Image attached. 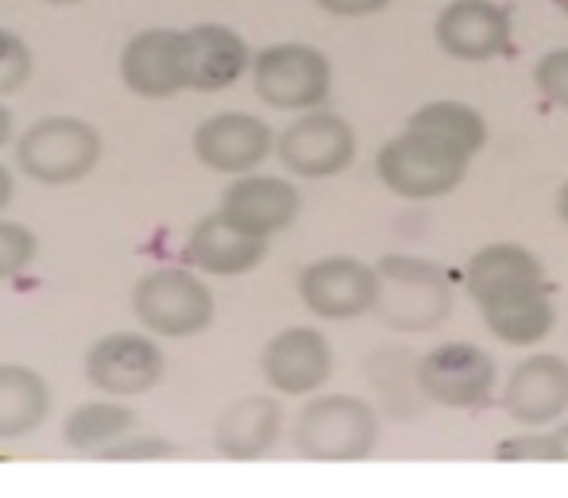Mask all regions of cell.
Here are the masks:
<instances>
[{
	"label": "cell",
	"instance_id": "cell-1",
	"mask_svg": "<svg viewBox=\"0 0 568 498\" xmlns=\"http://www.w3.org/2000/svg\"><path fill=\"white\" fill-rule=\"evenodd\" d=\"M383 425L372 402L352 395L310 398L294 417V448L302 460L356 464L379 448Z\"/></svg>",
	"mask_w": 568,
	"mask_h": 498
},
{
	"label": "cell",
	"instance_id": "cell-2",
	"mask_svg": "<svg viewBox=\"0 0 568 498\" xmlns=\"http://www.w3.org/2000/svg\"><path fill=\"white\" fill-rule=\"evenodd\" d=\"M379 321L395 333H434L453 313V283L445 267L418 255H387L379 260Z\"/></svg>",
	"mask_w": 568,
	"mask_h": 498
},
{
	"label": "cell",
	"instance_id": "cell-3",
	"mask_svg": "<svg viewBox=\"0 0 568 498\" xmlns=\"http://www.w3.org/2000/svg\"><path fill=\"white\" fill-rule=\"evenodd\" d=\"M101 132L82 116H43L16 140V166L39 186H74L101 163Z\"/></svg>",
	"mask_w": 568,
	"mask_h": 498
},
{
	"label": "cell",
	"instance_id": "cell-4",
	"mask_svg": "<svg viewBox=\"0 0 568 498\" xmlns=\"http://www.w3.org/2000/svg\"><path fill=\"white\" fill-rule=\"evenodd\" d=\"M471 159L449 143L434 140L426 132L406 128L403 135L387 140L375 155V174L390 194L406 201H434L445 197L468 179Z\"/></svg>",
	"mask_w": 568,
	"mask_h": 498
},
{
	"label": "cell",
	"instance_id": "cell-5",
	"mask_svg": "<svg viewBox=\"0 0 568 498\" xmlns=\"http://www.w3.org/2000/svg\"><path fill=\"white\" fill-rule=\"evenodd\" d=\"M132 313L151 336H171V341H190L205 333L217 317L213 291L197 275L179 267L151 271L135 283Z\"/></svg>",
	"mask_w": 568,
	"mask_h": 498
},
{
	"label": "cell",
	"instance_id": "cell-6",
	"mask_svg": "<svg viewBox=\"0 0 568 498\" xmlns=\"http://www.w3.org/2000/svg\"><path fill=\"white\" fill-rule=\"evenodd\" d=\"M255 98L278 112H310L333 90L325 51L310 43H271L252 59Z\"/></svg>",
	"mask_w": 568,
	"mask_h": 498
},
{
	"label": "cell",
	"instance_id": "cell-7",
	"mask_svg": "<svg viewBox=\"0 0 568 498\" xmlns=\"http://www.w3.org/2000/svg\"><path fill=\"white\" fill-rule=\"evenodd\" d=\"M495 359L476 344H437L418 359V390L445 409H484L495 402Z\"/></svg>",
	"mask_w": 568,
	"mask_h": 498
},
{
	"label": "cell",
	"instance_id": "cell-8",
	"mask_svg": "<svg viewBox=\"0 0 568 498\" xmlns=\"http://www.w3.org/2000/svg\"><path fill=\"white\" fill-rule=\"evenodd\" d=\"M275 155L294 179H333L356 159V132L337 112L310 109L275 140Z\"/></svg>",
	"mask_w": 568,
	"mask_h": 498
},
{
	"label": "cell",
	"instance_id": "cell-9",
	"mask_svg": "<svg viewBox=\"0 0 568 498\" xmlns=\"http://www.w3.org/2000/svg\"><path fill=\"white\" fill-rule=\"evenodd\" d=\"M298 298L314 317L352 321L379 305V271L352 255H325L302 267Z\"/></svg>",
	"mask_w": 568,
	"mask_h": 498
},
{
	"label": "cell",
	"instance_id": "cell-10",
	"mask_svg": "<svg viewBox=\"0 0 568 498\" xmlns=\"http://www.w3.org/2000/svg\"><path fill=\"white\" fill-rule=\"evenodd\" d=\"M166 356L143 333H109L98 336L85 352V379L109 398L148 395L163 383Z\"/></svg>",
	"mask_w": 568,
	"mask_h": 498
},
{
	"label": "cell",
	"instance_id": "cell-11",
	"mask_svg": "<svg viewBox=\"0 0 568 498\" xmlns=\"http://www.w3.org/2000/svg\"><path fill=\"white\" fill-rule=\"evenodd\" d=\"M278 135L267 128V120L252 112H217L202 120L194 132V159L213 174H252L260 163H267Z\"/></svg>",
	"mask_w": 568,
	"mask_h": 498
},
{
	"label": "cell",
	"instance_id": "cell-12",
	"mask_svg": "<svg viewBox=\"0 0 568 498\" xmlns=\"http://www.w3.org/2000/svg\"><path fill=\"white\" fill-rule=\"evenodd\" d=\"M260 372L275 395L306 398L322 390L333 375V348L317 328L294 325L271 336L260 356Z\"/></svg>",
	"mask_w": 568,
	"mask_h": 498
},
{
	"label": "cell",
	"instance_id": "cell-13",
	"mask_svg": "<svg viewBox=\"0 0 568 498\" xmlns=\"http://www.w3.org/2000/svg\"><path fill=\"white\" fill-rule=\"evenodd\" d=\"M499 406L507 409L510 421L526 425V429L561 421L568 409V359L549 356V352L526 356L523 364L510 367Z\"/></svg>",
	"mask_w": 568,
	"mask_h": 498
},
{
	"label": "cell",
	"instance_id": "cell-14",
	"mask_svg": "<svg viewBox=\"0 0 568 498\" xmlns=\"http://www.w3.org/2000/svg\"><path fill=\"white\" fill-rule=\"evenodd\" d=\"M434 39L456 62H491L510 51V12L495 0H453L437 16Z\"/></svg>",
	"mask_w": 568,
	"mask_h": 498
},
{
	"label": "cell",
	"instance_id": "cell-15",
	"mask_svg": "<svg viewBox=\"0 0 568 498\" xmlns=\"http://www.w3.org/2000/svg\"><path fill=\"white\" fill-rule=\"evenodd\" d=\"M252 47L225 23H197L182 31V78L194 93H221L252 70Z\"/></svg>",
	"mask_w": 568,
	"mask_h": 498
},
{
	"label": "cell",
	"instance_id": "cell-16",
	"mask_svg": "<svg viewBox=\"0 0 568 498\" xmlns=\"http://www.w3.org/2000/svg\"><path fill=\"white\" fill-rule=\"evenodd\" d=\"M120 82L143 101H166L186 90L182 78V31L148 28L120 51Z\"/></svg>",
	"mask_w": 568,
	"mask_h": 498
},
{
	"label": "cell",
	"instance_id": "cell-17",
	"mask_svg": "<svg viewBox=\"0 0 568 498\" xmlns=\"http://www.w3.org/2000/svg\"><path fill=\"white\" fill-rule=\"evenodd\" d=\"M221 213L236 228L271 240L298 221L302 194L294 190V182L271 179V174H240V182H232L221 197Z\"/></svg>",
	"mask_w": 568,
	"mask_h": 498
},
{
	"label": "cell",
	"instance_id": "cell-18",
	"mask_svg": "<svg viewBox=\"0 0 568 498\" xmlns=\"http://www.w3.org/2000/svg\"><path fill=\"white\" fill-rule=\"evenodd\" d=\"M267 260V240L236 228L225 213H210L194 224L186 240V263L202 275L240 278Z\"/></svg>",
	"mask_w": 568,
	"mask_h": 498
},
{
	"label": "cell",
	"instance_id": "cell-19",
	"mask_svg": "<svg viewBox=\"0 0 568 498\" xmlns=\"http://www.w3.org/2000/svg\"><path fill=\"white\" fill-rule=\"evenodd\" d=\"M464 286H468L471 302L487 305L510 298V294L534 291V286H546V267L523 244H487L468 260Z\"/></svg>",
	"mask_w": 568,
	"mask_h": 498
},
{
	"label": "cell",
	"instance_id": "cell-20",
	"mask_svg": "<svg viewBox=\"0 0 568 498\" xmlns=\"http://www.w3.org/2000/svg\"><path fill=\"white\" fill-rule=\"evenodd\" d=\"M283 437V406L278 398L247 395L232 402L213 425V448L225 460H260Z\"/></svg>",
	"mask_w": 568,
	"mask_h": 498
},
{
	"label": "cell",
	"instance_id": "cell-21",
	"mask_svg": "<svg viewBox=\"0 0 568 498\" xmlns=\"http://www.w3.org/2000/svg\"><path fill=\"white\" fill-rule=\"evenodd\" d=\"M479 317H484L487 333L499 336L503 344L534 348V344H541L549 333H554L557 305L549 298V286H534V291L479 305Z\"/></svg>",
	"mask_w": 568,
	"mask_h": 498
},
{
	"label": "cell",
	"instance_id": "cell-22",
	"mask_svg": "<svg viewBox=\"0 0 568 498\" xmlns=\"http://www.w3.org/2000/svg\"><path fill=\"white\" fill-rule=\"evenodd\" d=\"M51 387L36 367L0 364V440H23L47 421Z\"/></svg>",
	"mask_w": 568,
	"mask_h": 498
},
{
	"label": "cell",
	"instance_id": "cell-23",
	"mask_svg": "<svg viewBox=\"0 0 568 498\" xmlns=\"http://www.w3.org/2000/svg\"><path fill=\"white\" fill-rule=\"evenodd\" d=\"M135 429V414L124 402H85L62 425V437L74 453H109L113 445H120L124 437H132Z\"/></svg>",
	"mask_w": 568,
	"mask_h": 498
},
{
	"label": "cell",
	"instance_id": "cell-24",
	"mask_svg": "<svg viewBox=\"0 0 568 498\" xmlns=\"http://www.w3.org/2000/svg\"><path fill=\"white\" fill-rule=\"evenodd\" d=\"M406 128L414 132H426L434 140L449 143V148L464 151L468 159H476L487 143V120L479 116L471 104L464 101H429L406 120Z\"/></svg>",
	"mask_w": 568,
	"mask_h": 498
},
{
	"label": "cell",
	"instance_id": "cell-25",
	"mask_svg": "<svg viewBox=\"0 0 568 498\" xmlns=\"http://www.w3.org/2000/svg\"><path fill=\"white\" fill-rule=\"evenodd\" d=\"M39 236L20 221H0V283L20 278L36 263Z\"/></svg>",
	"mask_w": 568,
	"mask_h": 498
},
{
	"label": "cell",
	"instance_id": "cell-26",
	"mask_svg": "<svg viewBox=\"0 0 568 498\" xmlns=\"http://www.w3.org/2000/svg\"><path fill=\"white\" fill-rule=\"evenodd\" d=\"M36 74V54L16 31L0 28V98H12Z\"/></svg>",
	"mask_w": 568,
	"mask_h": 498
},
{
	"label": "cell",
	"instance_id": "cell-27",
	"mask_svg": "<svg viewBox=\"0 0 568 498\" xmlns=\"http://www.w3.org/2000/svg\"><path fill=\"white\" fill-rule=\"evenodd\" d=\"M534 85L549 104L557 109H568V47L561 51H549L546 59L534 67Z\"/></svg>",
	"mask_w": 568,
	"mask_h": 498
},
{
	"label": "cell",
	"instance_id": "cell-28",
	"mask_svg": "<svg viewBox=\"0 0 568 498\" xmlns=\"http://www.w3.org/2000/svg\"><path fill=\"white\" fill-rule=\"evenodd\" d=\"M499 460H554V445H549V433H523V437H510L495 448Z\"/></svg>",
	"mask_w": 568,
	"mask_h": 498
},
{
	"label": "cell",
	"instance_id": "cell-29",
	"mask_svg": "<svg viewBox=\"0 0 568 498\" xmlns=\"http://www.w3.org/2000/svg\"><path fill=\"white\" fill-rule=\"evenodd\" d=\"M140 456H148V460H163V456H179V445H166V440H120V445H113L109 453H101V460H140Z\"/></svg>",
	"mask_w": 568,
	"mask_h": 498
},
{
	"label": "cell",
	"instance_id": "cell-30",
	"mask_svg": "<svg viewBox=\"0 0 568 498\" xmlns=\"http://www.w3.org/2000/svg\"><path fill=\"white\" fill-rule=\"evenodd\" d=\"M390 0H317V8L329 16H344V20H359V16L383 12Z\"/></svg>",
	"mask_w": 568,
	"mask_h": 498
},
{
	"label": "cell",
	"instance_id": "cell-31",
	"mask_svg": "<svg viewBox=\"0 0 568 498\" xmlns=\"http://www.w3.org/2000/svg\"><path fill=\"white\" fill-rule=\"evenodd\" d=\"M549 445H554V460H568V421L549 433Z\"/></svg>",
	"mask_w": 568,
	"mask_h": 498
},
{
	"label": "cell",
	"instance_id": "cell-32",
	"mask_svg": "<svg viewBox=\"0 0 568 498\" xmlns=\"http://www.w3.org/2000/svg\"><path fill=\"white\" fill-rule=\"evenodd\" d=\"M12 190H16L12 171H8V166L0 163V213H4V209H8V201H12Z\"/></svg>",
	"mask_w": 568,
	"mask_h": 498
},
{
	"label": "cell",
	"instance_id": "cell-33",
	"mask_svg": "<svg viewBox=\"0 0 568 498\" xmlns=\"http://www.w3.org/2000/svg\"><path fill=\"white\" fill-rule=\"evenodd\" d=\"M8 140H12V112L0 104V148H4Z\"/></svg>",
	"mask_w": 568,
	"mask_h": 498
},
{
	"label": "cell",
	"instance_id": "cell-34",
	"mask_svg": "<svg viewBox=\"0 0 568 498\" xmlns=\"http://www.w3.org/2000/svg\"><path fill=\"white\" fill-rule=\"evenodd\" d=\"M557 216H561V224L568 228V182L561 190H557Z\"/></svg>",
	"mask_w": 568,
	"mask_h": 498
},
{
	"label": "cell",
	"instance_id": "cell-35",
	"mask_svg": "<svg viewBox=\"0 0 568 498\" xmlns=\"http://www.w3.org/2000/svg\"><path fill=\"white\" fill-rule=\"evenodd\" d=\"M43 4H82V0H43Z\"/></svg>",
	"mask_w": 568,
	"mask_h": 498
},
{
	"label": "cell",
	"instance_id": "cell-36",
	"mask_svg": "<svg viewBox=\"0 0 568 498\" xmlns=\"http://www.w3.org/2000/svg\"><path fill=\"white\" fill-rule=\"evenodd\" d=\"M557 8H561V12L568 16V0H557Z\"/></svg>",
	"mask_w": 568,
	"mask_h": 498
}]
</instances>
